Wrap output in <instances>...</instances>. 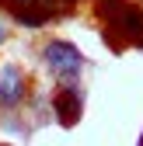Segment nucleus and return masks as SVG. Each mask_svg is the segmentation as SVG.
I'll return each instance as SVG.
<instances>
[{"instance_id":"obj_1","label":"nucleus","mask_w":143,"mask_h":146,"mask_svg":"<svg viewBox=\"0 0 143 146\" xmlns=\"http://www.w3.org/2000/svg\"><path fill=\"white\" fill-rule=\"evenodd\" d=\"M42 63H45V70L59 84H77L80 73H84V66H87L84 52L74 42H66V38H49L45 49H42Z\"/></svg>"},{"instance_id":"obj_2","label":"nucleus","mask_w":143,"mask_h":146,"mask_svg":"<svg viewBox=\"0 0 143 146\" xmlns=\"http://www.w3.org/2000/svg\"><path fill=\"white\" fill-rule=\"evenodd\" d=\"M105 38H108L112 49H122L126 42L143 45V7H136V4H115V7H108Z\"/></svg>"},{"instance_id":"obj_3","label":"nucleus","mask_w":143,"mask_h":146,"mask_svg":"<svg viewBox=\"0 0 143 146\" xmlns=\"http://www.w3.org/2000/svg\"><path fill=\"white\" fill-rule=\"evenodd\" d=\"M52 108H56V118L66 125V129H74L84 115V94L77 84H59L56 87V98H52Z\"/></svg>"},{"instance_id":"obj_4","label":"nucleus","mask_w":143,"mask_h":146,"mask_svg":"<svg viewBox=\"0 0 143 146\" xmlns=\"http://www.w3.org/2000/svg\"><path fill=\"white\" fill-rule=\"evenodd\" d=\"M25 94H28L25 70L14 66V63H4V70H0V104L4 108H17L25 101Z\"/></svg>"},{"instance_id":"obj_5","label":"nucleus","mask_w":143,"mask_h":146,"mask_svg":"<svg viewBox=\"0 0 143 146\" xmlns=\"http://www.w3.org/2000/svg\"><path fill=\"white\" fill-rule=\"evenodd\" d=\"M7 7H14V11H25V7H49L52 14H59V4L56 0H4Z\"/></svg>"},{"instance_id":"obj_6","label":"nucleus","mask_w":143,"mask_h":146,"mask_svg":"<svg viewBox=\"0 0 143 146\" xmlns=\"http://www.w3.org/2000/svg\"><path fill=\"white\" fill-rule=\"evenodd\" d=\"M11 38V17H4V14H0V45H4Z\"/></svg>"},{"instance_id":"obj_7","label":"nucleus","mask_w":143,"mask_h":146,"mask_svg":"<svg viewBox=\"0 0 143 146\" xmlns=\"http://www.w3.org/2000/svg\"><path fill=\"white\" fill-rule=\"evenodd\" d=\"M105 4H119V0H105Z\"/></svg>"}]
</instances>
